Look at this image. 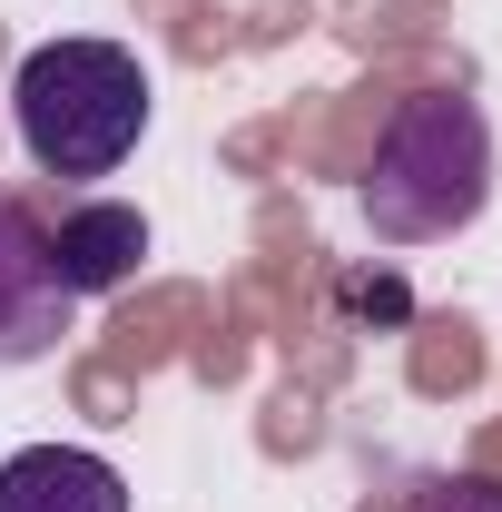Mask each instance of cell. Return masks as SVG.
Wrapping results in <instances>:
<instances>
[{"label":"cell","mask_w":502,"mask_h":512,"mask_svg":"<svg viewBox=\"0 0 502 512\" xmlns=\"http://www.w3.org/2000/svg\"><path fill=\"white\" fill-rule=\"evenodd\" d=\"M355 207L375 227V247H434L463 237L493 207V119L463 89H414L394 99L375 158L355 178Z\"/></svg>","instance_id":"obj_1"},{"label":"cell","mask_w":502,"mask_h":512,"mask_svg":"<svg viewBox=\"0 0 502 512\" xmlns=\"http://www.w3.org/2000/svg\"><path fill=\"white\" fill-rule=\"evenodd\" d=\"M148 109L158 89L119 40H40L10 69V128L50 178H119L148 138Z\"/></svg>","instance_id":"obj_2"},{"label":"cell","mask_w":502,"mask_h":512,"mask_svg":"<svg viewBox=\"0 0 502 512\" xmlns=\"http://www.w3.org/2000/svg\"><path fill=\"white\" fill-rule=\"evenodd\" d=\"M69 316H79V296L50 276V227H40L20 197H0V365L60 355Z\"/></svg>","instance_id":"obj_3"},{"label":"cell","mask_w":502,"mask_h":512,"mask_svg":"<svg viewBox=\"0 0 502 512\" xmlns=\"http://www.w3.org/2000/svg\"><path fill=\"white\" fill-rule=\"evenodd\" d=\"M148 247H158V237H148V217H138L128 197H79L60 227H50V276L89 306V296H119L128 276L148 266Z\"/></svg>","instance_id":"obj_4"},{"label":"cell","mask_w":502,"mask_h":512,"mask_svg":"<svg viewBox=\"0 0 502 512\" xmlns=\"http://www.w3.org/2000/svg\"><path fill=\"white\" fill-rule=\"evenodd\" d=\"M0 512H128V483L89 444H20L0 463Z\"/></svg>","instance_id":"obj_5"},{"label":"cell","mask_w":502,"mask_h":512,"mask_svg":"<svg viewBox=\"0 0 502 512\" xmlns=\"http://www.w3.org/2000/svg\"><path fill=\"white\" fill-rule=\"evenodd\" d=\"M404 512H502V483L493 473H434V483H414Z\"/></svg>","instance_id":"obj_6"}]
</instances>
